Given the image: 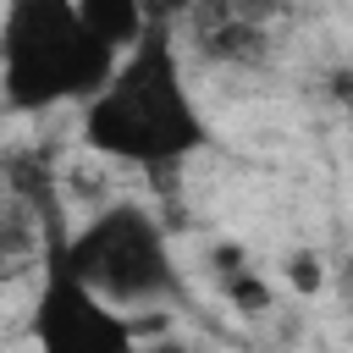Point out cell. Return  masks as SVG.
Here are the masks:
<instances>
[{
  "label": "cell",
  "instance_id": "6da1fadb",
  "mask_svg": "<svg viewBox=\"0 0 353 353\" xmlns=\"http://www.w3.org/2000/svg\"><path fill=\"white\" fill-rule=\"evenodd\" d=\"M83 143L149 176H165L210 149V121L182 77V55L165 17H154V28L116 61L99 94L83 99Z\"/></svg>",
  "mask_w": 353,
  "mask_h": 353
},
{
  "label": "cell",
  "instance_id": "7a4b0ae2",
  "mask_svg": "<svg viewBox=\"0 0 353 353\" xmlns=\"http://www.w3.org/2000/svg\"><path fill=\"white\" fill-rule=\"evenodd\" d=\"M116 50L99 44L77 0H6L0 77L11 110H50L66 99H94L116 72Z\"/></svg>",
  "mask_w": 353,
  "mask_h": 353
},
{
  "label": "cell",
  "instance_id": "3957f363",
  "mask_svg": "<svg viewBox=\"0 0 353 353\" xmlns=\"http://www.w3.org/2000/svg\"><path fill=\"white\" fill-rule=\"evenodd\" d=\"M55 248L66 254V265L94 292H105L127 314L182 298V270H176L165 221L154 210L132 204V199H116V204L94 210L72 237H55Z\"/></svg>",
  "mask_w": 353,
  "mask_h": 353
},
{
  "label": "cell",
  "instance_id": "277c9868",
  "mask_svg": "<svg viewBox=\"0 0 353 353\" xmlns=\"http://www.w3.org/2000/svg\"><path fill=\"white\" fill-rule=\"evenodd\" d=\"M28 336H33V353H138L143 325H138V314H127L121 303L94 292L66 265V254L50 243Z\"/></svg>",
  "mask_w": 353,
  "mask_h": 353
},
{
  "label": "cell",
  "instance_id": "5b68a950",
  "mask_svg": "<svg viewBox=\"0 0 353 353\" xmlns=\"http://www.w3.org/2000/svg\"><path fill=\"white\" fill-rule=\"evenodd\" d=\"M77 11L88 22V33L99 44H110L116 55H127L160 17V11H149V0H77Z\"/></svg>",
  "mask_w": 353,
  "mask_h": 353
},
{
  "label": "cell",
  "instance_id": "8992f818",
  "mask_svg": "<svg viewBox=\"0 0 353 353\" xmlns=\"http://www.w3.org/2000/svg\"><path fill=\"white\" fill-rule=\"evenodd\" d=\"M215 281L232 298V309H243V314H265L276 303V287L265 281V270H254V259L243 248H232V243L215 248Z\"/></svg>",
  "mask_w": 353,
  "mask_h": 353
},
{
  "label": "cell",
  "instance_id": "52a82bcc",
  "mask_svg": "<svg viewBox=\"0 0 353 353\" xmlns=\"http://www.w3.org/2000/svg\"><path fill=\"white\" fill-rule=\"evenodd\" d=\"M287 281H292V292H320L331 281V270L314 248H298V254H287Z\"/></svg>",
  "mask_w": 353,
  "mask_h": 353
},
{
  "label": "cell",
  "instance_id": "ba28073f",
  "mask_svg": "<svg viewBox=\"0 0 353 353\" xmlns=\"http://www.w3.org/2000/svg\"><path fill=\"white\" fill-rule=\"evenodd\" d=\"M331 99H336V105H347V110H353V66H342V72H336V77H331Z\"/></svg>",
  "mask_w": 353,
  "mask_h": 353
},
{
  "label": "cell",
  "instance_id": "9c48e42d",
  "mask_svg": "<svg viewBox=\"0 0 353 353\" xmlns=\"http://www.w3.org/2000/svg\"><path fill=\"white\" fill-rule=\"evenodd\" d=\"M336 292H342V298L353 303V254H347V259L336 265Z\"/></svg>",
  "mask_w": 353,
  "mask_h": 353
},
{
  "label": "cell",
  "instance_id": "30bf717a",
  "mask_svg": "<svg viewBox=\"0 0 353 353\" xmlns=\"http://www.w3.org/2000/svg\"><path fill=\"white\" fill-rule=\"evenodd\" d=\"M138 353H188L176 336H165V342H138Z\"/></svg>",
  "mask_w": 353,
  "mask_h": 353
}]
</instances>
